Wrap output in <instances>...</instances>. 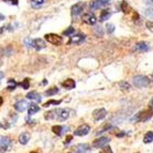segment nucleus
<instances>
[{"mask_svg": "<svg viewBox=\"0 0 153 153\" xmlns=\"http://www.w3.org/2000/svg\"><path fill=\"white\" fill-rule=\"evenodd\" d=\"M3 19H4V16L0 14V21H3Z\"/></svg>", "mask_w": 153, "mask_h": 153, "instance_id": "nucleus-46", "label": "nucleus"}, {"mask_svg": "<svg viewBox=\"0 0 153 153\" xmlns=\"http://www.w3.org/2000/svg\"><path fill=\"white\" fill-rule=\"evenodd\" d=\"M152 78H153V75H152Z\"/></svg>", "mask_w": 153, "mask_h": 153, "instance_id": "nucleus-49", "label": "nucleus"}, {"mask_svg": "<svg viewBox=\"0 0 153 153\" xmlns=\"http://www.w3.org/2000/svg\"><path fill=\"white\" fill-rule=\"evenodd\" d=\"M100 153H114L111 150V148H110L109 146H105V147H103V149L101 151H100Z\"/></svg>", "mask_w": 153, "mask_h": 153, "instance_id": "nucleus-36", "label": "nucleus"}, {"mask_svg": "<svg viewBox=\"0 0 153 153\" xmlns=\"http://www.w3.org/2000/svg\"><path fill=\"white\" fill-rule=\"evenodd\" d=\"M59 104H61V100H58V101H56V100H49L43 106L44 107H48V106H51V105H59Z\"/></svg>", "mask_w": 153, "mask_h": 153, "instance_id": "nucleus-29", "label": "nucleus"}, {"mask_svg": "<svg viewBox=\"0 0 153 153\" xmlns=\"http://www.w3.org/2000/svg\"><path fill=\"white\" fill-rule=\"evenodd\" d=\"M143 14H145L147 17L151 18V19H153V9L152 8H149V9H146L145 11H143Z\"/></svg>", "mask_w": 153, "mask_h": 153, "instance_id": "nucleus-33", "label": "nucleus"}, {"mask_svg": "<svg viewBox=\"0 0 153 153\" xmlns=\"http://www.w3.org/2000/svg\"><path fill=\"white\" fill-rule=\"evenodd\" d=\"M1 62H2V55H1V49H0V65H1Z\"/></svg>", "mask_w": 153, "mask_h": 153, "instance_id": "nucleus-43", "label": "nucleus"}, {"mask_svg": "<svg viewBox=\"0 0 153 153\" xmlns=\"http://www.w3.org/2000/svg\"><path fill=\"white\" fill-rule=\"evenodd\" d=\"M106 31H107L108 34H111L115 31V25L114 24H107L106 25Z\"/></svg>", "mask_w": 153, "mask_h": 153, "instance_id": "nucleus-35", "label": "nucleus"}, {"mask_svg": "<svg viewBox=\"0 0 153 153\" xmlns=\"http://www.w3.org/2000/svg\"><path fill=\"white\" fill-rule=\"evenodd\" d=\"M27 107H28V103L26 102L25 100H19V101H17V102L14 104V108H15V110L18 112L25 111V110L27 109Z\"/></svg>", "mask_w": 153, "mask_h": 153, "instance_id": "nucleus-12", "label": "nucleus"}, {"mask_svg": "<svg viewBox=\"0 0 153 153\" xmlns=\"http://www.w3.org/2000/svg\"><path fill=\"white\" fill-rule=\"evenodd\" d=\"M4 2H8L10 4H13V5H17L18 4V0H3Z\"/></svg>", "mask_w": 153, "mask_h": 153, "instance_id": "nucleus-39", "label": "nucleus"}, {"mask_svg": "<svg viewBox=\"0 0 153 153\" xmlns=\"http://www.w3.org/2000/svg\"><path fill=\"white\" fill-rule=\"evenodd\" d=\"M85 5H86V4H85V2H78V3H76V4L73 5V7H72V9H71L72 15H74V16L79 15V14L84 11Z\"/></svg>", "mask_w": 153, "mask_h": 153, "instance_id": "nucleus-13", "label": "nucleus"}, {"mask_svg": "<svg viewBox=\"0 0 153 153\" xmlns=\"http://www.w3.org/2000/svg\"><path fill=\"white\" fill-rule=\"evenodd\" d=\"M74 31H75V29L73 28V27H69L63 33L65 34V36H73V34H74Z\"/></svg>", "mask_w": 153, "mask_h": 153, "instance_id": "nucleus-37", "label": "nucleus"}, {"mask_svg": "<svg viewBox=\"0 0 153 153\" xmlns=\"http://www.w3.org/2000/svg\"><path fill=\"white\" fill-rule=\"evenodd\" d=\"M75 115V111L70 108H56V109L49 110L44 114L45 120H57V121H65L70 117Z\"/></svg>", "mask_w": 153, "mask_h": 153, "instance_id": "nucleus-1", "label": "nucleus"}, {"mask_svg": "<svg viewBox=\"0 0 153 153\" xmlns=\"http://www.w3.org/2000/svg\"><path fill=\"white\" fill-rule=\"evenodd\" d=\"M110 141V138L108 137H100V138H97L93 143H92V147L94 149H100V148H103L105 146L109 143Z\"/></svg>", "mask_w": 153, "mask_h": 153, "instance_id": "nucleus-5", "label": "nucleus"}, {"mask_svg": "<svg viewBox=\"0 0 153 153\" xmlns=\"http://www.w3.org/2000/svg\"><path fill=\"white\" fill-rule=\"evenodd\" d=\"M19 85L22 86V88H23V89H26V90H27L29 87H30V82H29V78H25Z\"/></svg>", "mask_w": 153, "mask_h": 153, "instance_id": "nucleus-32", "label": "nucleus"}, {"mask_svg": "<svg viewBox=\"0 0 153 153\" xmlns=\"http://www.w3.org/2000/svg\"><path fill=\"white\" fill-rule=\"evenodd\" d=\"M12 140L9 137H5V136H1L0 137V148L2 149L3 151H9L12 148Z\"/></svg>", "mask_w": 153, "mask_h": 153, "instance_id": "nucleus-6", "label": "nucleus"}, {"mask_svg": "<svg viewBox=\"0 0 153 153\" xmlns=\"http://www.w3.org/2000/svg\"><path fill=\"white\" fill-rule=\"evenodd\" d=\"M150 48V45L147 42H138L135 46H134V51H139V53H145V51H148Z\"/></svg>", "mask_w": 153, "mask_h": 153, "instance_id": "nucleus-10", "label": "nucleus"}, {"mask_svg": "<svg viewBox=\"0 0 153 153\" xmlns=\"http://www.w3.org/2000/svg\"><path fill=\"white\" fill-rule=\"evenodd\" d=\"M89 151V145L88 143H82V145L77 146L76 153H87Z\"/></svg>", "mask_w": 153, "mask_h": 153, "instance_id": "nucleus-20", "label": "nucleus"}, {"mask_svg": "<svg viewBox=\"0 0 153 153\" xmlns=\"http://www.w3.org/2000/svg\"><path fill=\"white\" fill-rule=\"evenodd\" d=\"M120 9H121V11H122L123 13H125V14H128V13L132 11V8H131V5L128 4V2H122L121 3V5H120Z\"/></svg>", "mask_w": 153, "mask_h": 153, "instance_id": "nucleus-24", "label": "nucleus"}, {"mask_svg": "<svg viewBox=\"0 0 153 153\" xmlns=\"http://www.w3.org/2000/svg\"><path fill=\"white\" fill-rule=\"evenodd\" d=\"M68 130H69V126H65V125H54L51 128V131L58 136H62L64 133L68 132Z\"/></svg>", "mask_w": 153, "mask_h": 153, "instance_id": "nucleus-11", "label": "nucleus"}, {"mask_svg": "<svg viewBox=\"0 0 153 153\" xmlns=\"http://www.w3.org/2000/svg\"><path fill=\"white\" fill-rule=\"evenodd\" d=\"M26 97H27V99L31 100V101H36V102H41V101H42L41 94H40V93H38L36 91L29 92V93L26 95Z\"/></svg>", "mask_w": 153, "mask_h": 153, "instance_id": "nucleus-17", "label": "nucleus"}, {"mask_svg": "<svg viewBox=\"0 0 153 153\" xmlns=\"http://www.w3.org/2000/svg\"><path fill=\"white\" fill-rule=\"evenodd\" d=\"M29 140H30V134L27 132L22 133L21 135H19V137H18V141L22 145H27L29 143Z\"/></svg>", "mask_w": 153, "mask_h": 153, "instance_id": "nucleus-18", "label": "nucleus"}, {"mask_svg": "<svg viewBox=\"0 0 153 153\" xmlns=\"http://www.w3.org/2000/svg\"><path fill=\"white\" fill-rule=\"evenodd\" d=\"M17 82H15V79L10 78L8 80V90L9 91H13V90H15L16 87H17Z\"/></svg>", "mask_w": 153, "mask_h": 153, "instance_id": "nucleus-25", "label": "nucleus"}, {"mask_svg": "<svg viewBox=\"0 0 153 153\" xmlns=\"http://www.w3.org/2000/svg\"><path fill=\"white\" fill-rule=\"evenodd\" d=\"M3 77H4V73H3V72L0 71V82H1V80H2V79H3Z\"/></svg>", "mask_w": 153, "mask_h": 153, "instance_id": "nucleus-42", "label": "nucleus"}, {"mask_svg": "<svg viewBox=\"0 0 153 153\" xmlns=\"http://www.w3.org/2000/svg\"><path fill=\"white\" fill-rule=\"evenodd\" d=\"M45 42L42 40V39H36L33 40V48L36 49V51H41V49L45 48Z\"/></svg>", "mask_w": 153, "mask_h": 153, "instance_id": "nucleus-16", "label": "nucleus"}, {"mask_svg": "<svg viewBox=\"0 0 153 153\" xmlns=\"http://www.w3.org/2000/svg\"><path fill=\"white\" fill-rule=\"evenodd\" d=\"M82 21L86 24H88V25H94L97 19L93 14H91V13H86V14L82 15Z\"/></svg>", "mask_w": 153, "mask_h": 153, "instance_id": "nucleus-15", "label": "nucleus"}, {"mask_svg": "<svg viewBox=\"0 0 153 153\" xmlns=\"http://www.w3.org/2000/svg\"><path fill=\"white\" fill-rule=\"evenodd\" d=\"M111 128H114V125H111L110 123H107V124H105L102 128H100V130L97 131V135H100V134H102V133H104V132H107V131L111 130Z\"/></svg>", "mask_w": 153, "mask_h": 153, "instance_id": "nucleus-27", "label": "nucleus"}, {"mask_svg": "<svg viewBox=\"0 0 153 153\" xmlns=\"http://www.w3.org/2000/svg\"><path fill=\"white\" fill-rule=\"evenodd\" d=\"M71 140H72V136H68V137H66V140L64 141V143H65V145H66V143H70V141H71Z\"/></svg>", "mask_w": 153, "mask_h": 153, "instance_id": "nucleus-41", "label": "nucleus"}, {"mask_svg": "<svg viewBox=\"0 0 153 153\" xmlns=\"http://www.w3.org/2000/svg\"><path fill=\"white\" fill-rule=\"evenodd\" d=\"M58 92H59L58 87H51V88H49L48 90H46V91H45V95H46V97H51V95L57 94Z\"/></svg>", "mask_w": 153, "mask_h": 153, "instance_id": "nucleus-26", "label": "nucleus"}, {"mask_svg": "<svg viewBox=\"0 0 153 153\" xmlns=\"http://www.w3.org/2000/svg\"><path fill=\"white\" fill-rule=\"evenodd\" d=\"M153 141V132L152 131H149L145 134L143 136V143H150Z\"/></svg>", "mask_w": 153, "mask_h": 153, "instance_id": "nucleus-23", "label": "nucleus"}, {"mask_svg": "<svg viewBox=\"0 0 153 153\" xmlns=\"http://www.w3.org/2000/svg\"><path fill=\"white\" fill-rule=\"evenodd\" d=\"M107 116V110L105 108H99V109H95L92 114V117L94 119L95 121H100L103 120L105 117Z\"/></svg>", "mask_w": 153, "mask_h": 153, "instance_id": "nucleus-7", "label": "nucleus"}, {"mask_svg": "<svg viewBox=\"0 0 153 153\" xmlns=\"http://www.w3.org/2000/svg\"><path fill=\"white\" fill-rule=\"evenodd\" d=\"M146 27H147L151 32H153V22H147V23H146Z\"/></svg>", "mask_w": 153, "mask_h": 153, "instance_id": "nucleus-38", "label": "nucleus"}, {"mask_svg": "<svg viewBox=\"0 0 153 153\" xmlns=\"http://www.w3.org/2000/svg\"><path fill=\"white\" fill-rule=\"evenodd\" d=\"M150 107H151V108H152V109H153V99L151 100V102H150Z\"/></svg>", "mask_w": 153, "mask_h": 153, "instance_id": "nucleus-45", "label": "nucleus"}, {"mask_svg": "<svg viewBox=\"0 0 153 153\" xmlns=\"http://www.w3.org/2000/svg\"><path fill=\"white\" fill-rule=\"evenodd\" d=\"M133 84L137 88H146L151 84V80L145 75H137L133 78Z\"/></svg>", "mask_w": 153, "mask_h": 153, "instance_id": "nucleus-3", "label": "nucleus"}, {"mask_svg": "<svg viewBox=\"0 0 153 153\" xmlns=\"http://www.w3.org/2000/svg\"><path fill=\"white\" fill-rule=\"evenodd\" d=\"M108 4H109V2L106 1V0H94L90 4V9L91 10H97V9L102 8V7H106Z\"/></svg>", "mask_w": 153, "mask_h": 153, "instance_id": "nucleus-14", "label": "nucleus"}, {"mask_svg": "<svg viewBox=\"0 0 153 153\" xmlns=\"http://www.w3.org/2000/svg\"><path fill=\"white\" fill-rule=\"evenodd\" d=\"M110 15H111V13L109 10H103L101 12V15H100V22H105L110 17Z\"/></svg>", "mask_w": 153, "mask_h": 153, "instance_id": "nucleus-22", "label": "nucleus"}, {"mask_svg": "<svg viewBox=\"0 0 153 153\" xmlns=\"http://www.w3.org/2000/svg\"><path fill=\"white\" fill-rule=\"evenodd\" d=\"M2 104H3V99L1 97H0V106H1Z\"/></svg>", "mask_w": 153, "mask_h": 153, "instance_id": "nucleus-44", "label": "nucleus"}, {"mask_svg": "<svg viewBox=\"0 0 153 153\" xmlns=\"http://www.w3.org/2000/svg\"><path fill=\"white\" fill-rule=\"evenodd\" d=\"M85 39H86V36L85 34H82V33H79V34H73V36H71V38H70V41H69V44H74V45H76V44H80L82 43V41H84Z\"/></svg>", "mask_w": 153, "mask_h": 153, "instance_id": "nucleus-9", "label": "nucleus"}, {"mask_svg": "<svg viewBox=\"0 0 153 153\" xmlns=\"http://www.w3.org/2000/svg\"><path fill=\"white\" fill-rule=\"evenodd\" d=\"M62 86H63V87L65 88V89H68V90L73 89V88H75V82H74V79H72V78L65 79V82H62Z\"/></svg>", "mask_w": 153, "mask_h": 153, "instance_id": "nucleus-19", "label": "nucleus"}, {"mask_svg": "<svg viewBox=\"0 0 153 153\" xmlns=\"http://www.w3.org/2000/svg\"><path fill=\"white\" fill-rule=\"evenodd\" d=\"M106 1H108V2H109V1H110V0H106Z\"/></svg>", "mask_w": 153, "mask_h": 153, "instance_id": "nucleus-48", "label": "nucleus"}, {"mask_svg": "<svg viewBox=\"0 0 153 153\" xmlns=\"http://www.w3.org/2000/svg\"><path fill=\"white\" fill-rule=\"evenodd\" d=\"M25 45L28 47V48H33V40H31L30 38H27L25 39V41H24Z\"/></svg>", "mask_w": 153, "mask_h": 153, "instance_id": "nucleus-34", "label": "nucleus"}, {"mask_svg": "<svg viewBox=\"0 0 153 153\" xmlns=\"http://www.w3.org/2000/svg\"><path fill=\"white\" fill-rule=\"evenodd\" d=\"M133 21L135 22H138L139 21V15H138V13H134V15H133Z\"/></svg>", "mask_w": 153, "mask_h": 153, "instance_id": "nucleus-40", "label": "nucleus"}, {"mask_svg": "<svg viewBox=\"0 0 153 153\" xmlns=\"http://www.w3.org/2000/svg\"><path fill=\"white\" fill-rule=\"evenodd\" d=\"M45 40L48 42V43L53 44V45H56V46L61 45V44L63 43V40H62L61 36L56 34V33H47V34H45Z\"/></svg>", "mask_w": 153, "mask_h": 153, "instance_id": "nucleus-4", "label": "nucleus"}, {"mask_svg": "<svg viewBox=\"0 0 153 153\" xmlns=\"http://www.w3.org/2000/svg\"><path fill=\"white\" fill-rule=\"evenodd\" d=\"M90 130H91V128H90L89 124H82L74 131V135L75 136H85L90 132Z\"/></svg>", "mask_w": 153, "mask_h": 153, "instance_id": "nucleus-8", "label": "nucleus"}, {"mask_svg": "<svg viewBox=\"0 0 153 153\" xmlns=\"http://www.w3.org/2000/svg\"><path fill=\"white\" fill-rule=\"evenodd\" d=\"M29 153H38L36 151H32V152H29Z\"/></svg>", "mask_w": 153, "mask_h": 153, "instance_id": "nucleus-47", "label": "nucleus"}, {"mask_svg": "<svg viewBox=\"0 0 153 153\" xmlns=\"http://www.w3.org/2000/svg\"><path fill=\"white\" fill-rule=\"evenodd\" d=\"M30 3L33 8H40L44 3V0H30Z\"/></svg>", "mask_w": 153, "mask_h": 153, "instance_id": "nucleus-30", "label": "nucleus"}, {"mask_svg": "<svg viewBox=\"0 0 153 153\" xmlns=\"http://www.w3.org/2000/svg\"><path fill=\"white\" fill-rule=\"evenodd\" d=\"M153 117V111L152 109H145L141 110V111L137 112L135 116H133L130 119V121L132 123L136 122H147Z\"/></svg>", "mask_w": 153, "mask_h": 153, "instance_id": "nucleus-2", "label": "nucleus"}, {"mask_svg": "<svg viewBox=\"0 0 153 153\" xmlns=\"http://www.w3.org/2000/svg\"><path fill=\"white\" fill-rule=\"evenodd\" d=\"M40 110V107H39L38 105L34 104V103H31L30 105H29V108H28V114L29 116H32L34 115V114H36V112Z\"/></svg>", "mask_w": 153, "mask_h": 153, "instance_id": "nucleus-21", "label": "nucleus"}, {"mask_svg": "<svg viewBox=\"0 0 153 153\" xmlns=\"http://www.w3.org/2000/svg\"><path fill=\"white\" fill-rule=\"evenodd\" d=\"M94 32H95V34H97V36H100V38H102L103 34H104V30H103V28L101 26H97V27H95Z\"/></svg>", "mask_w": 153, "mask_h": 153, "instance_id": "nucleus-31", "label": "nucleus"}, {"mask_svg": "<svg viewBox=\"0 0 153 153\" xmlns=\"http://www.w3.org/2000/svg\"><path fill=\"white\" fill-rule=\"evenodd\" d=\"M119 88H120L122 91H128L130 88H131V86L128 82H119Z\"/></svg>", "mask_w": 153, "mask_h": 153, "instance_id": "nucleus-28", "label": "nucleus"}]
</instances>
